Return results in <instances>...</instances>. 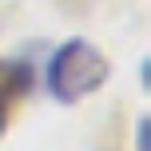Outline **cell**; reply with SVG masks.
<instances>
[{
	"label": "cell",
	"instance_id": "1",
	"mask_svg": "<svg viewBox=\"0 0 151 151\" xmlns=\"http://www.w3.org/2000/svg\"><path fill=\"white\" fill-rule=\"evenodd\" d=\"M107 60L96 44H88L83 36H72L56 48V56L48 60V91L60 104H80L83 96L99 91L107 83Z\"/></svg>",
	"mask_w": 151,
	"mask_h": 151
},
{
	"label": "cell",
	"instance_id": "2",
	"mask_svg": "<svg viewBox=\"0 0 151 151\" xmlns=\"http://www.w3.org/2000/svg\"><path fill=\"white\" fill-rule=\"evenodd\" d=\"M28 91H32V68L28 64H16V60H0V135H4V127H8L12 107L20 104Z\"/></svg>",
	"mask_w": 151,
	"mask_h": 151
}]
</instances>
